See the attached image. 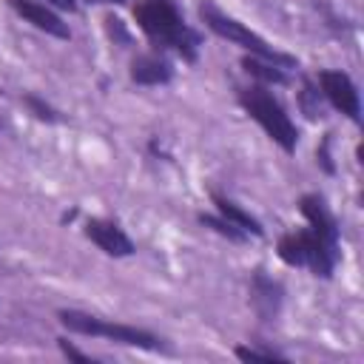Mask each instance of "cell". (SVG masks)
Instances as JSON below:
<instances>
[{
    "label": "cell",
    "mask_w": 364,
    "mask_h": 364,
    "mask_svg": "<svg viewBox=\"0 0 364 364\" xmlns=\"http://www.w3.org/2000/svg\"><path fill=\"white\" fill-rule=\"evenodd\" d=\"M242 65H245V71H247L250 77H256V80H262V82H273V85H284V82H287L284 68L276 65V63H270V60H262V57H245Z\"/></svg>",
    "instance_id": "obj_12"
},
{
    "label": "cell",
    "mask_w": 364,
    "mask_h": 364,
    "mask_svg": "<svg viewBox=\"0 0 364 364\" xmlns=\"http://www.w3.org/2000/svg\"><path fill=\"white\" fill-rule=\"evenodd\" d=\"M282 296H284V287L276 279H270L264 270L253 273V279H250V304H253V310L262 321H270L279 313Z\"/></svg>",
    "instance_id": "obj_9"
},
{
    "label": "cell",
    "mask_w": 364,
    "mask_h": 364,
    "mask_svg": "<svg viewBox=\"0 0 364 364\" xmlns=\"http://www.w3.org/2000/svg\"><path fill=\"white\" fill-rule=\"evenodd\" d=\"M134 20L151 43L176 51L182 60L193 63L199 54V34L185 23L173 0H139L134 6Z\"/></svg>",
    "instance_id": "obj_1"
},
{
    "label": "cell",
    "mask_w": 364,
    "mask_h": 364,
    "mask_svg": "<svg viewBox=\"0 0 364 364\" xmlns=\"http://www.w3.org/2000/svg\"><path fill=\"white\" fill-rule=\"evenodd\" d=\"M60 350H63V355H68V358H74V361H91V355H88V353H82V350L71 347L65 338H60Z\"/></svg>",
    "instance_id": "obj_17"
},
{
    "label": "cell",
    "mask_w": 364,
    "mask_h": 364,
    "mask_svg": "<svg viewBox=\"0 0 364 364\" xmlns=\"http://www.w3.org/2000/svg\"><path fill=\"white\" fill-rule=\"evenodd\" d=\"M213 205H216V213L222 216V219H228L230 225H236L239 230H245L247 236H262L264 230H262V222L256 219V216H250L242 205H236L233 199H228V196H222V193H213Z\"/></svg>",
    "instance_id": "obj_11"
},
{
    "label": "cell",
    "mask_w": 364,
    "mask_h": 364,
    "mask_svg": "<svg viewBox=\"0 0 364 364\" xmlns=\"http://www.w3.org/2000/svg\"><path fill=\"white\" fill-rule=\"evenodd\" d=\"M60 324L71 333L80 336H97V338H108L117 344H128V347H139V350H162L159 336L134 327V324H122V321H111V318H100L82 310H60Z\"/></svg>",
    "instance_id": "obj_5"
},
{
    "label": "cell",
    "mask_w": 364,
    "mask_h": 364,
    "mask_svg": "<svg viewBox=\"0 0 364 364\" xmlns=\"http://www.w3.org/2000/svg\"><path fill=\"white\" fill-rule=\"evenodd\" d=\"M131 80L136 85H165L173 80V65L162 54H142L131 63Z\"/></svg>",
    "instance_id": "obj_10"
},
{
    "label": "cell",
    "mask_w": 364,
    "mask_h": 364,
    "mask_svg": "<svg viewBox=\"0 0 364 364\" xmlns=\"http://www.w3.org/2000/svg\"><path fill=\"white\" fill-rule=\"evenodd\" d=\"M301 108L307 117H321V105H318V91L307 82L304 91H301Z\"/></svg>",
    "instance_id": "obj_16"
},
{
    "label": "cell",
    "mask_w": 364,
    "mask_h": 364,
    "mask_svg": "<svg viewBox=\"0 0 364 364\" xmlns=\"http://www.w3.org/2000/svg\"><path fill=\"white\" fill-rule=\"evenodd\" d=\"M9 6H11L26 23H31L34 28H40V31L57 37V40H68V37H71L68 23H63V17L54 14L46 3H37V0H9Z\"/></svg>",
    "instance_id": "obj_8"
},
{
    "label": "cell",
    "mask_w": 364,
    "mask_h": 364,
    "mask_svg": "<svg viewBox=\"0 0 364 364\" xmlns=\"http://www.w3.org/2000/svg\"><path fill=\"white\" fill-rule=\"evenodd\" d=\"M318 88L336 111H341L353 122L361 119V100H358V88L350 80V74L336 71V68H321L318 71Z\"/></svg>",
    "instance_id": "obj_6"
},
{
    "label": "cell",
    "mask_w": 364,
    "mask_h": 364,
    "mask_svg": "<svg viewBox=\"0 0 364 364\" xmlns=\"http://www.w3.org/2000/svg\"><path fill=\"white\" fill-rule=\"evenodd\" d=\"M97 3H117L119 6V3H128V0H97Z\"/></svg>",
    "instance_id": "obj_20"
},
{
    "label": "cell",
    "mask_w": 364,
    "mask_h": 364,
    "mask_svg": "<svg viewBox=\"0 0 364 364\" xmlns=\"http://www.w3.org/2000/svg\"><path fill=\"white\" fill-rule=\"evenodd\" d=\"M239 102L242 108L262 125V131L287 154L296 151L299 145V128L296 122L287 117V111L282 108V102L262 85H250V88H242L239 91Z\"/></svg>",
    "instance_id": "obj_4"
},
{
    "label": "cell",
    "mask_w": 364,
    "mask_h": 364,
    "mask_svg": "<svg viewBox=\"0 0 364 364\" xmlns=\"http://www.w3.org/2000/svg\"><path fill=\"white\" fill-rule=\"evenodd\" d=\"M85 236H88L102 253L117 256V259L131 256V253L136 250L134 242L128 239V233H125L117 222H108V219H88V222H85Z\"/></svg>",
    "instance_id": "obj_7"
},
{
    "label": "cell",
    "mask_w": 364,
    "mask_h": 364,
    "mask_svg": "<svg viewBox=\"0 0 364 364\" xmlns=\"http://www.w3.org/2000/svg\"><path fill=\"white\" fill-rule=\"evenodd\" d=\"M279 259L290 267H310L316 276L330 279L338 264V236L316 228L290 230L279 239Z\"/></svg>",
    "instance_id": "obj_2"
},
{
    "label": "cell",
    "mask_w": 364,
    "mask_h": 364,
    "mask_svg": "<svg viewBox=\"0 0 364 364\" xmlns=\"http://www.w3.org/2000/svg\"><path fill=\"white\" fill-rule=\"evenodd\" d=\"M199 222H202V225H208L210 230H216V233L228 236L230 242H245V239H247V233H245V230H239L236 225H230V222H228V219H222L219 213H216V216H213V213H202V216H199Z\"/></svg>",
    "instance_id": "obj_13"
},
{
    "label": "cell",
    "mask_w": 364,
    "mask_h": 364,
    "mask_svg": "<svg viewBox=\"0 0 364 364\" xmlns=\"http://www.w3.org/2000/svg\"><path fill=\"white\" fill-rule=\"evenodd\" d=\"M46 6H54V9H65V11H74L77 9V0H43Z\"/></svg>",
    "instance_id": "obj_19"
},
{
    "label": "cell",
    "mask_w": 364,
    "mask_h": 364,
    "mask_svg": "<svg viewBox=\"0 0 364 364\" xmlns=\"http://www.w3.org/2000/svg\"><path fill=\"white\" fill-rule=\"evenodd\" d=\"M236 355L242 361H284V355L273 350H256V347H236Z\"/></svg>",
    "instance_id": "obj_14"
},
{
    "label": "cell",
    "mask_w": 364,
    "mask_h": 364,
    "mask_svg": "<svg viewBox=\"0 0 364 364\" xmlns=\"http://www.w3.org/2000/svg\"><path fill=\"white\" fill-rule=\"evenodd\" d=\"M199 17H202V23H205L216 37H222V40H228V43L245 48V51H250L253 57L270 60V63H276V65H282V68H293V65H296V57H290V54L273 48L264 37H259L256 31H250L245 23H239L236 17L225 14L213 0H202V3H199Z\"/></svg>",
    "instance_id": "obj_3"
},
{
    "label": "cell",
    "mask_w": 364,
    "mask_h": 364,
    "mask_svg": "<svg viewBox=\"0 0 364 364\" xmlns=\"http://www.w3.org/2000/svg\"><path fill=\"white\" fill-rule=\"evenodd\" d=\"M23 102H26V105H28V108L34 111V117H37V119H46V122H54V119H57L54 108H51V105H46V102H43L40 97L28 94V97H23Z\"/></svg>",
    "instance_id": "obj_15"
},
{
    "label": "cell",
    "mask_w": 364,
    "mask_h": 364,
    "mask_svg": "<svg viewBox=\"0 0 364 364\" xmlns=\"http://www.w3.org/2000/svg\"><path fill=\"white\" fill-rule=\"evenodd\" d=\"M105 23H108V31H111V37H117L119 43H128V31L122 28V20H117V17H108Z\"/></svg>",
    "instance_id": "obj_18"
}]
</instances>
